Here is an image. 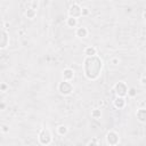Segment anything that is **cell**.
Returning a JSON list of instances; mask_svg holds the SVG:
<instances>
[{"label":"cell","instance_id":"cell-19","mask_svg":"<svg viewBox=\"0 0 146 146\" xmlns=\"http://www.w3.org/2000/svg\"><path fill=\"white\" fill-rule=\"evenodd\" d=\"M31 5H32V6H34V9L36 10V8H38V2H36V1H33Z\"/></svg>","mask_w":146,"mask_h":146},{"label":"cell","instance_id":"cell-8","mask_svg":"<svg viewBox=\"0 0 146 146\" xmlns=\"http://www.w3.org/2000/svg\"><path fill=\"white\" fill-rule=\"evenodd\" d=\"M136 115H137V119H138L140 122H143V123L146 122V108H139V110L137 111Z\"/></svg>","mask_w":146,"mask_h":146},{"label":"cell","instance_id":"cell-12","mask_svg":"<svg viewBox=\"0 0 146 146\" xmlns=\"http://www.w3.org/2000/svg\"><path fill=\"white\" fill-rule=\"evenodd\" d=\"M124 105H125V99H124L123 97H116V98H115V100H114V106H115L116 108H122V107H124Z\"/></svg>","mask_w":146,"mask_h":146},{"label":"cell","instance_id":"cell-18","mask_svg":"<svg viewBox=\"0 0 146 146\" xmlns=\"http://www.w3.org/2000/svg\"><path fill=\"white\" fill-rule=\"evenodd\" d=\"M88 146H98V144H97V140H96V139H91V140L89 141Z\"/></svg>","mask_w":146,"mask_h":146},{"label":"cell","instance_id":"cell-1","mask_svg":"<svg viewBox=\"0 0 146 146\" xmlns=\"http://www.w3.org/2000/svg\"><path fill=\"white\" fill-rule=\"evenodd\" d=\"M103 68V62L98 56L92 57H86L83 62V72L87 79L89 80H96L102 72Z\"/></svg>","mask_w":146,"mask_h":146},{"label":"cell","instance_id":"cell-20","mask_svg":"<svg viewBox=\"0 0 146 146\" xmlns=\"http://www.w3.org/2000/svg\"><path fill=\"white\" fill-rule=\"evenodd\" d=\"M117 62H119V59H113V60H112V63H113L114 65H116V63H117Z\"/></svg>","mask_w":146,"mask_h":146},{"label":"cell","instance_id":"cell-16","mask_svg":"<svg viewBox=\"0 0 146 146\" xmlns=\"http://www.w3.org/2000/svg\"><path fill=\"white\" fill-rule=\"evenodd\" d=\"M100 115H102V113H100V110H97V108H95V110L91 112V116H92V117H95V119H98V117H100Z\"/></svg>","mask_w":146,"mask_h":146},{"label":"cell","instance_id":"cell-21","mask_svg":"<svg viewBox=\"0 0 146 146\" xmlns=\"http://www.w3.org/2000/svg\"><path fill=\"white\" fill-rule=\"evenodd\" d=\"M141 83H143V84H145V83H146V79H145V78H143V79H141Z\"/></svg>","mask_w":146,"mask_h":146},{"label":"cell","instance_id":"cell-4","mask_svg":"<svg viewBox=\"0 0 146 146\" xmlns=\"http://www.w3.org/2000/svg\"><path fill=\"white\" fill-rule=\"evenodd\" d=\"M58 90H59V92L62 95L67 96V95L72 94V91H73V84L71 83V81H63V82L59 83Z\"/></svg>","mask_w":146,"mask_h":146},{"label":"cell","instance_id":"cell-10","mask_svg":"<svg viewBox=\"0 0 146 146\" xmlns=\"http://www.w3.org/2000/svg\"><path fill=\"white\" fill-rule=\"evenodd\" d=\"M76 35L79 38H86L88 35V29L84 27V26H81V27H78L76 29Z\"/></svg>","mask_w":146,"mask_h":146},{"label":"cell","instance_id":"cell-6","mask_svg":"<svg viewBox=\"0 0 146 146\" xmlns=\"http://www.w3.org/2000/svg\"><path fill=\"white\" fill-rule=\"evenodd\" d=\"M106 141H107V144L111 145V146L117 145L119 141H120V137H119L117 132H115V131H110V132H107V135H106Z\"/></svg>","mask_w":146,"mask_h":146},{"label":"cell","instance_id":"cell-5","mask_svg":"<svg viewBox=\"0 0 146 146\" xmlns=\"http://www.w3.org/2000/svg\"><path fill=\"white\" fill-rule=\"evenodd\" d=\"M82 9H83V8H82L79 3L74 2V3L70 7V9H68V17H73V18L80 17V16L82 15Z\"/></svg>","mask_w":146,"mask_h":146},{"label":"cell","instance_id":"cell-7","mask_svg":"<svg viewBox=\"0 0 146 146\" xmlns=\"http://www.w3.org/2000/svg\"><path fill=\"white\" fill-rule=\"evenodd\" d=\"M74 78V71L72 68H65L63 71V79L64 81H71Z\"/></svg>","mask_w":146,"mask_h":146},{"label":"cell","instance_id":"cell-3","mask_svg":"<svg viewBox=\"0 0 146 146\" xmlns=\"http://www.w3.org/2000/svg\"><path fill=\"white\" fill-rule=\"evenodd\" d=\"M114 91L117 95V97H124L125 95H128L129 88L127 87V84L123 81H120L114 86Z\"/></svg>","mask_w":146,"mask_h":146},{"label":"cell","instance_id":"cell-2","mask_svg":"<svg viewBox=\"0 0 146 146\" xmlns=\"http://www.w3.org/2000/svg\"><path fill=\"white\" fill-rule=\"evenodd\" d=\"M52 140V136H51V132L49 131V129L47 128H43L40 133H39V141L42 144V145H49Z\"/></svg>","mask_w":146,"mask_h":146},{"label":"cell","instance_id":"cell-17","mask_svg":"<svg viewBox=\"0 0 146 146\" xmlns=\"http://www.w3.org/2000/svg\"><path fill=\"white\" fill-rule=\"evenodd\" d=\"M128 95H129V96H131V97L136 96V89H135V88H130V89H129V91H128Z\"/></svg>","mask_w":146,"mask_h":146},{"label":"cell","instance_id":"cell-15","mask_svg":"<svg viewBox=\"0 0 146 146\" xmlns=\"http://www.w3.org/2000/svg\"><path fill=\"white\" fill-rule=\"evenodd\" d=\"M57 132L59 133V135H62V136H64L66 132H67V128L65 127V125H59L58 128H57Z\"/></svg>","mask_w":146,"mask_h":146},{"label":"cell","instance_id":"cell-11","mask_svg":"<svg viewBox=\"0 0 146 146\" xmlns=\"http://www.w3.org/2000/svg\"><path fill=\"white\" fill-rule=\"evenodd\" d=\"M84 54H86V56H87V57L96 56V54H97V49H96L95 47L89 46V47H87V48L84 49Z\"/></svg>","mask_w":146,"mask_h":146},{"label":"cell","instance_id":"cell-9","mask_svg":"<svg viewBox=\"0 0 146 146\" xmlns=\"http://www.w3.org/2000/svg\"><path fill=\"white\" fill-rule=\"evenodd\" d=\"M8 42H9L8 34H7V32H6L5 30H2V32H1V42H0L1 48H2V49H3V48H6V47H7V44H8Z\"/></svg>","mask_w":146,"mask_h":146},{"label":"cell","instance_id":"cell-14","mask_svg":"<svg viewBox=\"0 0 146 146\" xmlns=\"http://www.w3.org/2000/svg\"><path fill=\"white\" fill-rule=\"evenodd\" d=\"M66 24H67V26H70V27H75V26L78 25V18L68 17L67 21H66Z\"/></svg>","mask_w":146,"mask_h":146},{"label":"cell","instance_id":"cell-13","mask_svg":"<svg viewBox=\"0 0 146 146\" xmlns=\"http://www.w3.org/2000/svg\"><path fill=\"white\" fill-rule=\"evenodd\" d=\"M25 15H26V17H27V18L32 19V18H34V17H35V15H36V10H35V9H33V8H29V9L25 11Z\"/></svg>","mask_w":146,"mask_h":146}]
</instances>
